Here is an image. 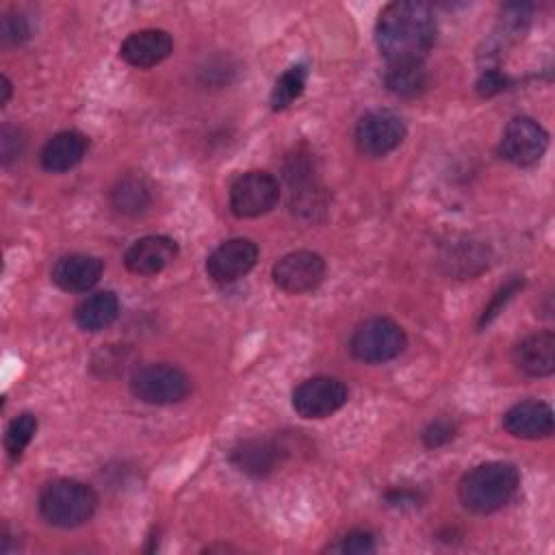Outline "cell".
Instances as JSON below:
<instances>
[{"label": "cell", "mask_w": 555, "mask_h": 555, "mask_svg": "<svg viewBox=\"0 0 555 555\" xmlns=\"http://www.w3.org/2000/svg\"><path fill=\"white\" fill-rule=\"evenodd\" d=\"M436 17L429 4L399 0L379 11L375 43L388 65L423 63L436 43Z\"/></svg>", "instance_id": "1"}, {"label": "cell", "mask_w": 555, "mask_h": 555, "mask_svg": "<svg viewBox=\"0 0 555 555\" xmlns=\"http://www.w3.org/2000/svg\"><path fill=\"white\" fill-rule=\"evenodd\" d=\"M520 473L512 462H483L470 468L457 483L464 509L486 516L505 507L518 492Z\"/></svg>", "instance_id": "2"}, {"label": "cell", "mask_w": 555, "mask_h": 555, "mask_svg": "<svg viewBox=\"0 0 555 555\" xmlns=\"http://www.w3.org/2000/svg\"><path fill=\"white\" fill-rule=\"evenodd\" d=\"M41 518L59 529H76L89 522L98 509V494L76 479L48 481L37 499Z\"/></svg>", "instance_id": "3"}, {"label": "cell", "mask_w": 555, "mask_h": 555, "mask_svg": "<svg viewBox=\"0 0 555 555\" xmlns=\"http://www.w3.org/2000/svg\"><path fill=\"white\" fill-rule=\"evenodd\" d=\"M130 392L147 405H173L191 395V377L176 364L150 362L141 364L130 375Z\"/></svg>", "instance_id": "4"}, {"label": "cell", "mask_w": 555, "mask_h": 555, "mask_svg": "<svg viewBox=\"0 0 555 555\" xmlns=\"http://www.w3.org/2000/svg\"><path fill=\"white\" fill-rule=\"evenodd\" d=\"M405 332L388 317H371L356 325L349 338V353L364 364H384L403 353Z\"/></svg>", "instance_id": "5"}, {"label": "cell", "mask_w": 555, "mask_h": 555, "mask_svg": "<svg viewBox=\"0 0 555 555\" xmlns=\"http://www.w3.org/2000/svg\"><path fill=\"white\" fill-rule=\"evenodd\" d=\"M349 399V388L343 379L330 375H317L295 386L291 395L293 410L301 418H327L338 412Z\"/></svg>", "instance_id": "6"}, {"label": "cell", "mask_w": 555, "mask_h": 555, "mask_svg": "<svg viewBox=\"0 0 555 555\" xmlns=\"http://www.w3.org/2000/svg\"><path fill=\"white\" fill-rule=\"evenodd\" d=\"M405 139V121L388 108H377L362 115L353 130L356 147L371 158L390 154Z\"/></svg>", "instance_id": "7"}, {"label": "cell", "mask_w": 555, "mask_h": 555, "mask_svg": "<svg viewBox=\"0 0 555 555\" xmlns=\"http://www.w3.org/2000/svg\"><path fill=\"white\" fill-rule=\"evenodd\" d=\"M280 199V184L267 171L241 173L230 186V210L238 219H254L273 210Z\"/></svg>", "instance_id": "8"}, {"label": "cell", "mask_w": 555, "mask_h": 555, "mask_svg": "<svg viewBox=\"0 0 555 555\" xmlns=\"http://www.w3.org/2000/svg\"><path fill=\"white\" fill-rule=\"evenodd\" d=\"M546 147L548 132L535 119L527 115H516L507 121L503 130L499 154L516 167H531L544 156Z\"/></svg>", "instance_id": "9"}, {"label": "cell", "mask_w": 555, "mask_h": 555, "mask_svg": "<svg viewBox=\"0 0 555 555\" xmlns=\"http://www.w3.org/2000/svg\"><path fill=\"white\" fill-rule=\"evenodd\" d=\"M273 284L291 295L314 291L325 278V260L310 249L284 254L271 269Z\"/></svg>", "instance_id": "10"}, {"label": "cell", "mask_w": 555, "mask_h": 555, "mask_svg": "<svg viewBox=\"0 0 555 555\" xmlns=\"http://www.w3.org/2000/svg\"><path fill=\"white\" fill-rule=\"evenodd\" d=\"M258 260V245L251 238H228L206 258V273L217 284H230L247 275Z\"/></svg>", "instance_id": "11"}, {"label": "cell", "mask_w": 555, "mask_h": 555, "mask_svg": "<svg viewBox=\"0 0 555 555\" xmlns=\"http://www.w3.org/2000/svg\"><path fill=\"white\" fill-rule=\"evenodd\" d=\"M286 455V447L273 438H247L230 451V462L236 470L260 479L275 473Z\"/></svg>", "instance_id": "12"}, {"label": "cell", "mask_w": 555, "mask_h": 555, "mask_svg": "<svg viewBox=\"0 0 555 555\" xmlns=\"http://www.w3.org/2000/svg\"><path fill=\"white\" fill-rule=\"evenodd\" d=\"M178 256V243L163 234L137 238L124 254V264L134 275H156Z\"/></svg>", "instance_id": "13"}, {"label": "cell", "mask_w": 555, "mask_h": 555, "mask_svg": "<svg viewBox=\"0 0 555 555\" xmlns=\"http://www.w3.org/2000/svg\"><path fill=\"white\" fill-rule=\"evenodd\" d=\"M503 429L520 440H542L553 434V410L538 399H525L514 403L503 414Z\"/></svg>", "instance_id": "14"}, {"label": "cell", "mask_w": 555, "mask_h": 555, "mask_svg": "<svg viewBox=\"0 0 555 555\" xmlns=\"http://www.w3.org/2000/svg\"><path fill=\"white\" fill-rule=\"evenodd\" d=\"M173 52V39L167 30L163 28H141L130 33L121 46H119V56L139 69L154 67L169 59Z\"/></svg>", "instance_id": "15"}, {"label": "cell", "mask_w": 555, "mask_h": 555, "mask_svg": "<svg viewBox=\"0 0 555 555\" xmlns=\"http://www.w3.org/2000/svg\"><path fill=\"white\" fill-rule=\"evenodd\" d=\"M104 271V262L91 254H65L52 267V282L65 293H87Z\"/></svg>", "instance_id": "16"}, {"label": "cell", "mask_w": 555, "mask_h": 555, "mask_svg": "<svg viewBox=\"0 0 555 555\" xmlns=\"http://www.w3.org/2000/svg\"><path fill=\"white\" fill-rule=\"evenodd\" d=\"M514 364L529 377H548L555 373V334L551 330L525 336L514 345Z\"/></svg>", "instance_id": "17"}, {"label": "cell", "mask_w": 555, "mask_h": 555, "mask_svg": "<svg viewBox=\"0 0 555 555\" xmlns=\"http://www.w3.org/2000/svg\"><path fill=\"white\" fill-rule=\"evenodd\" d=\"M89 150V137L80 130H61L52 134L39 152V163L50 173L74 169Z\"/></svg>", "instance_id": "18"}, {"label": "cell", "mask_w": 555, "mask_h": 555, "mask_svg": "<svg viewBox=\"0 0 555 555\" xmlns=\"http://www.w3.org/2000/svg\"><path fill=\"white\" fill-rule=\"evenodd\" d=\"M119 317V299L113 291H100L85 297L76 310L74 321L82 332H102Z\"/></svg>", "instance_id": "19"}, {"label": "cell", "mask_w": 555, "mask_h": 555, "mask_svg": "<svg viewBox=\"0 0 555 555\" xmlns=\"http://www.w3.org/2000/svg\"><path fill=\"white\" fill-rule=\"evenodd\" d=\"M111 204L121 215H143L152 204L150 184L141 176H124L111 189Z\"/></svg>", "instance_id": "20"}, {"label": "cell", "mask_w": 555, "mask_h": 555, "mask_svg": "<svg viewBox=\"0 0 555 555\" xmlns=\"http://www.w3.org/2000/svg\"><path fill=\"white\" fill-rule=\"evenodd\" d=\"M384 82L390 93L399 98H414L427 89L429 76L423 63H395L388 65Z\"/></svg>", "instance_id": "21"}, {"label": "cell", "mask_w": 555, "mask_h": 555, "mask_svg": "<svg viewBox=\"0 0 555 555\" xmlns=\"http://www.w3.org/2000/svg\"><path fill=\"white\" fill-rule=\"evenodd\" d=\"M306 78H308V67L304 63H295L291 65L273 85L271 89V108L273 111H282L286 108L293 100H297L306 87Z\"/></svg>", "instance_id": "22"}, {"label": "cell", "mask_w": 555, "mask_h": 555, "mask_svg": "<svg viewBox=\"0 0 555 555\" xmlns=\"http://www.w3.org/2000/svg\"><path fill=\"white\" fill-rule=\"evenodd\" d=\"M37 431V416L30 412H22L15 416L4 431V449L11 460H20L30 440L35 438Z\"/></svg>", "instance_id": "23"}, {"label": "cell", "mask_w": 555, "mask_h": 555, "mask_svg": "<svg viewBox=\"0 0 555 555\" xmlns=\"http://www.w3.org/2000/svg\"><path fill=\"white\" fill-rule=\"evenodd\" d=\"M375 548H377L375 546V535L366 529L347 531L334 544L327 546V551L343 553V555H366V553H373Z\"/></svg>", "instance_id": "24"}, {"label": "cell", "mask_w": 555, "mask_h": 555, "mask_svg": "<svg viewBox=\"0 0 555 555\" xmlns=\"http://www.w3.org/2000/svg\"><path fill=\"white\" fill-rule=\"evenodd\" d=\"M30 26L22 13H4L0 24V39L4 46H20L28 39Z\"/></svg>", "instance_id": "25"}, {"label": "cell", "mask_w": 555, "mask_h": 555, "mask_svg": "<svg viewBox=\"0 0 555 555\" xmlns=\"http://www.w3.org/2000/svg\"><path fill=\"white\" fill-rule=\"evenodd\" d=\"M455 423L449 421V418H434L425 425L421 438H423V444L427 449H438V447H444L449 444L453 438H455Z\"/></svg>", "instance_id": "26"}, {"label": "cell", "mask_w": 555, "mask_h": 555, "mask_svg": "<svg viewBox=\"0 0 555 555\" xmlns=\"http://www.w3.org/2000/svg\"><path fill=\"white\" fill-rule=\"evenodd\" d=\"M24 150V134L17 126L4 124L0 130V163L2 167H9L13 160L20 158Z\"/></svg>", "instance_id": "27"}, {"label": "cell", "mask_w": 555, "mask_h": 555, "mask_svg": "<svg viewBox=\"0 0 555 555\" xmlns=\"http://www.w3.org/2000/svg\"><path fill=\"white\" fill-rule=\"evenodd\" d=\"M518 288H522V278H520V280H518V278H512L505 286H501V288L496 291V295L492 297V301L483 308V312H481V317H479V327L488 325V323L503 310V306L514 297V293H518Z\"/></svg>", "instance_id": "28"}, {"label": "cell", "mask_w": 555, "mask_h": 555, "mask_svg": "<svg viewBox=\"0 0 555 555\" xmlns=\"http://www.w3.org/2000/svg\"><path fill=\"white\" fill-rule=\"evenodd\" d=\"M477 93L481 98H490V95H496L501 93L505 87H507V78L505 74H501L499 69H486L479 80H477Z\"/></svg>", "instance_id": "29"}, {"label": "cell", "mask_w": 555, "mask_h": 555, "mask_svg": "<svg viewBox=\"0 0 555 555\" xmlns=\"http://www.w3.org/2000/svg\"><path fill=\"white\" fill-rule=\"evenodd\" d=\"M0 89H2V95H0V106H4L7 102H9V98H11V91H13V85H11V80L7 78V76H2L0 78Z\"/></svg>", "instance_id": "30"}]
</instances>
